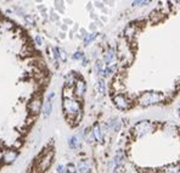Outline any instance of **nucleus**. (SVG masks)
I'll return each mask as SVG.
<instances>
[{"mask_svg": "<svg viewBox=\"0 0 180 173\" xmlns=\"http://www.w3.org/2000/svg\"><path fill=\"white\" fill-rule=\"evenodd\" d=\"M163 99L162 94L156 93V92H145L144 94L140 96V104L143 106H148L159 103Z\"/></svg>", "mask_w": 180, "mask_h": 173, "instance_id": "nucleus-1", "label": "nucleus"}, {"mask_svg": "<svg viewBox=\"0 0 180 173\" xmlns=\"http://www.w3.org/2000/svg\"><path fill=\"white\" fill-rule=\"evenodd\" d=\"M63 110H65V113L67 115V116H77L79 112H82L80 111V105L78 101H75V100H73V99H67V98H65V100H63Z\"/></svg>", "mask_w": 180, "mask_h": 173, "instance_id": "nucleus-2", "label": "nucleus"}, {"mask_svg": "<svg viewBox=\"0 0 180 173\" xmlns=\"http://www.w3.org/2000/svg\"><path fill=\"white\" fill-rule=\"evenodd\" d=\"M52 159H54V152L50 151L48 154H45L40 160H39V163H38V172H44L46 171L50 166H51V162H52Z\"/></svg>", "mask_w": 180, "mask_h": 173, "instance_id": "nucleus-3", "label": "nucleus"}, {"mask_svg": "<svg viewBox=\"0 0 180 173\" xmlns=\"http://www.w3.org/2000/svg\"><path fill=\"white\" fill-rule=\"evenodd\" d=\"M113 103H114V105H116L118 108H121V110H128V108L132 107L130 100H129L128 98H125L124 95H122V94L116 95V96L113 98Z\"/></svg>", "mask_w": 180, "mask_h": 173, "instance_id": "nucleus-4", "label": "nucleus"}, {"mask_svg": "<svg viewBox=\"0 0 180 173\" xmlns=\"http://www.w3.org/2000/svg\"><path fill=\"white\" fill-rule=\"evenodd\" d=\"M150 131H151V123H150L148 121L139 122V123H136L135 127H134V133H135L138 137H143L145 134H147Z\"/></svg>", "mask_w": 180, "mask_h": 173, "instance_id": "nucleus-5", "label": "nucleus"}, {"mask_svg": "<svg viewBox=\"0 0 180 173\" xmlns=\"http://www.w3.org/2000/svg\"><path fill=\"white\" fill-rule=\"evenodd\" d=\"M28 108H29V111L32 112V113H39L40 112V110L43 108V103H41V99H40V96H36V98H33L32 100H31V103L28 105Z\"/></svg>", "mask_w": 180, "mask_h": 173, "instance_id": "nucleus-6", "label": "nucleus"}, {"mask_svg": "<svg viewBox=\"0 0 180 173\" xmlns=\"http://www.w3.org/2000/svg\"><path fill=\"white\" fill-rule=\"evenodd\" d=\"M17 156H18V154H17L16 151H13V150H7V151L4 154V156H2V162L6 163V165H11V163H13V162L17 160Z\"/></svg>", "mask_w": 180, "mask_h": 173, "instance_id": "nucleus-7", "label": "nucleus"}, {"mask_svg": "<svg viewBox=\"0 0 180 173\" xmlns=\"http://www.w3.org/2000/svg\"><path fill=\"white\" fill-rule=\"evenodd\" d=\"M78 170L80 173H91V166L88 160H80L78 162Z\"/></svg>", "mask_w": 180, "mask_h": 173, "instance_id": "nucleus-8", "label": "nucleus"}, {"mask_svg": "<svg viewBox=\"0 0 180 173\" xmlns=\"http://www.w3.org/2000/svg\"><path fill=\"white\" fill-rule=\"evenodd\" d=\"M43 116L46 118V117H49L50 115H51V112H52V99H48L46 101H45V104L43 105Z\"/></svg>", "mask_w": 180, "mask_h": 173, "instance_id": "nucleus-9", "label": "nucleus"}, {"mask_svg": "<svg viewBox=\"0 0 180 173\" xmlns=\"http://www.w3.org/2000/svg\"><path fill=\"white\" fill-rule=\"evenodd\" d=\"M85 89H86V85H85V82L79 79L75 82V94L78 96H83L84 93H85Z\"/></svg>", "mask_w": 180, "mask_h": 173, "instance_id": "nucleus-10", "label": "nucleus"}, {"mask_svg": "<svg viewBox=\"0 0 180 173\" xmlns=\"http://www.w3.org/2000/svg\"><path fill=\"white\" fill-rule=\"evenodd\" d=\"M93 134H94L95 140H98L99 143H102V141H104V133H102V131H101L100 124L96 123V124L94 126V128H93Z\"/></svg>", "mask_w": 180, "mask_h": 173, "instance_id": "nucleus-11", "label": "nucleus"}, {"mask_svg": "<svg viewBox=\"0 0 180 173\" xmlns=\"http://www.w3.org/2000/svg\"><path fill=\"white\" fill-rule=\"evenodd\" d=\"M108 129H112L113 132H118L121 129V121L117 120V118H112L108 121V123L106 124Z\"/></svg>", "mask_w": 180, "mask_h": 173, "instance_id": "nucleus-12", "label": "nucleus"}, {"mask_svg": "<svg viewBox=\"0 0 180 173\" xmlns=\"http://www.w3.org/2000/svg\"><path fill=\"white\" fill-rule=\"evenodd\" d=\"M114 59H116V54H114L113 49H109L107 53L105 54V56H104V62L109 65V64H112L114 61Z\"/></svg>", "mask_w": 180, "mask_h": 173, "instance_id": "nucleus-13", "label": "nucleus"}, {"mask_svg": "<svg viewBox=\"0 0 180 173\" xmlns=\"http://www.w3.org/2000/svg\"><path fill=\"white\" fill-rule=\"evenodd\" d=\"M68 144H70V147H72V149H78V147L80 146V139H79L78 136H74L72 138H70Z\"/></svg>", "mask_w": 180, "mask_h": 173, "instance_id": "nucleus-14", "label": "nucleus"}, {"mask_svg": "<svg viewBox=\"0 0 180 173\" xmlns=\"http://www.w3.org/2000/svg\"><path fill=\"white\" fill-rule=\"evenodd\" d=\"M65 82H66V87H71L73 83L77 82V79H75V74H74L73 72L68 73V74L65 77Z\"/></svg>", "mask_w": 180, "mask_h": 173, "instance_id": "nucleus-15", "label": "nucleus"}, {"mask_svg": "<svg viewBox=\"0 0 180 173\" xmlns=\"http://www.w3.org/2000/svg\"><path fill=\"white\" fill-rule=\"evenodd\" d=\"M122 162H123V154H122V152H118V154L114 156V159H113V165H114V166H119Z\"/></svg>", "mask_w": 180, "mask_h": 173, "instance_id": "nucleus-16", "label": "nucleus"}, {"mask_svg": "<svg viewBox=\"0 0 180 173\" xmlns=\"http://www.w3.org/2000/svg\"><path fill=\"white\" fill-rule=\"evenodd\" d=\"M116 69H117V66L116 65H113V66H108V67H106V69H104V77H108V76H111L114 71H116Z\"/></svg>", "mask_w": 180, "mask_h": 173, "instance_id": "nucleus-17", "label": "nucleus"}, {"mask_svg": "<svg viewBox=\"0 0 180 173\" xmlns=\"http://www.w3.org/2000/svg\"><path fill=\"white\" fill-rule=\"evenodd\" d=\"M96 35H98V33H89V34L85 35V38H84V43H85V45L90 44V43L96 38Z\"/></svg>", "mask_w": 180, "mask_h": 173, "instance_id": "nucleus-18", "label": "nucleus"}, {"mask_svg": "<svg viewBox=\"0 0 180 173\" xmlns=\"http://www.w3.org/2000/svg\"><path fill=\"white\" fill-rule=\"evenodd\" d=\"M95 72H96V74H101V73L104 72L102 61H96V62H95Z\"/></svg>", "mask_w": 180, "mask_h": 173, "instance_id": "nucleus-19", "label": "nucleus"}, {"mask_svg": "<svg viewBox=\"0 0 180 173\" xmlns=\"http://www.w3.org/2000/svg\"><path fill=\"white\" fill-rule=\"evenodd\" d=\"M98 90H99V93H101V94H104V93L106 92V84H105V81H104V79L99 81V83H98Z\"/></svg>", "mask_w": 180, "mask_h": 173, "instance_id": "nucleus-20", "label": "nucleus"}, {"mask_svg": "<svg viewBox=\"0 0 180 173\" xmlns=\"http://www.w3.org/2000/svg\"><path fill=\"white\" fill-rule=\"evenodd\" d=\"M59 57H60L61 61H66V60H67V54H66V51H65L63 49H61V48H59Z\"/></svg>", "mask_w": 180, "mask_h": 173, "instance_id": "nucleus-21", "label": "nucleus"}, {"mask_svg": "<svg viewBox=\"0 0 180 173\" xmlns=\"http://www.w3.org/2000/svg\"><path fill=\"white\" fill-rule=\"evenodd\" d=\"M83 57H84V54L82 53V51H75L74 54L72 55V59L73 60H83Z\"/></svg>", "mask_w": 180, "mask_h": 173, "instance_id": "nucleus-22", "label": "nucleus"}, {"mask_svg": "<svg viewBox=\"0 0 180 173\" xmlns=\"http://www.w3.org/2000/svg\"><path fill=\"white\" fill-rule=\"evenodd\" d=\"M77 170H75V166L73 163H68L66 166V173H75Z\"/></svg>", "mask_w": 180, "mask_h": 173, "instance_id": "nucleus-23", "label": "nucleus"}, {"mask_svg": "<svg viewBox=\"0 0 180 173\" xmlns=\"http://www.w3.org/2000/svg\"><path fill=\"white\" fill-rule=\"evenodd\" d=\"M85 139H86L89 143H93V141L95 140V138H94V134H93V131H91L90 133H88V132L85 133Z\"/></svg>", "mask_w": 180, "mask_h": 173, "instance_id": "nucleus-24", "label": "nucleus"}, {"mask_svg": "<svg viewBox=\"0 0 180 173\" xmlns=\"http://www.w3.org/2000/svg\"><path fill=\"white\" fill-rule=\"evenodd\" d=\"M52 55L55 57L56 61H60V57H59V48H52Z\"/></svg>", "mask_w": 180, "mask_h": 173, "instance_id": "nucleus-25", "label": "nucleus"}, {"mask_svg": "<svg viewBox=\"0 0 180 173\" xmlns=\"http://www.w3.org/2000/svg\"><path fill=\"white\" fill-rule=\"evenodd\" d=\"M25 20H26V22H27L28 25H33V23H34V20H33V17H32V16L26 15V16H25Z\"/></svg>", "mask_w": 180, "mask_h": 173, "instance_id": "nucleus-26", "label": "nucleus"}, {"mask_svg": "<svg viewBox=\"0 0 180 173\" xmlns=\"http://www.w3.org/2000/svg\"><path fill=\"white\" fill-rule=\"evenodd\" d=\"M55 6H56V9H57V10H60V12H63V5H62V2H61V1H60V2H59V1H56V2H55Z\"/></svg>", "mask_w": 180, "mask_h": 173, "instance_id": "nucleus-27", "label": "nucleus"}, {"mask_svg": "<svg viewBox=\"0 0 180 173\" xmlns=\"http://www.w3.org/2000/svg\"><path fill=\"white\" fill-rule=\"evenodd\" d=\"M56 171H57V173H66V167L62 166V165H59L57 168H56Z\"/></svg>", "mask_w": 180, "mask_h": 173, "instance_id": "nucleus-28", "label": "nucleus"}, {"mask_svg": "<svg viewBox=\"0 0 180 173\" xmlns=\"http://www.w3.org/2000/svg\"><path fill=\"white\" fill-rule=\"evenodd\" d=\"M34 40H36V45H41V44H43V38H41L40 35H36Z\"/></svg>", "mask_w": 180, "mask_h": 173, "instance_id": "nucleus-29", "label": "nucleus"}, {"mask_svg": "<svg viewBox=\"0 0 180 173\" xmlns=\"http://www.w3.org/2000/svg\"><path fill=\"white\" fill-rule=\"evenodd\" d=\"M146 4H148V1H134L133 2L134 6H141V5H146Z\"/></svg>", "mask_w": 180, "mask_h": 173, "instance_id": "nucleus-30", "label": "nucleus"}]
</instances>
